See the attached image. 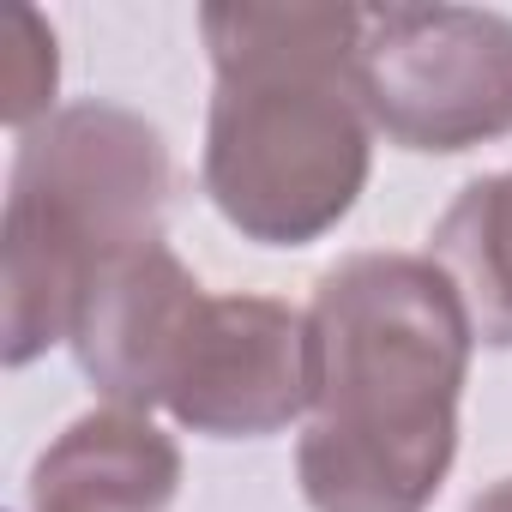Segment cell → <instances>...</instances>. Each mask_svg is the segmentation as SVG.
<instances>
[{"mask_svg": "<svg viewBox=\"0 0 512 512\" xmlns=\"http://www.w3.org/2000/svg\"><path fill=\"white\" fill-rule=\"evenodd\" d=\"M199 308H205V290L169 253V241H145L109 260L85 290V308L73 326L85 380L121 410L163 404Z\"/></svg>", "mask_w": 512, "mask_h": 512, "instance_id": "cell-6", "label": "cell"}, {"mask_svg": "<svg viewBox=\"0 0 512 512\" xmlns=\"http://www.w3.org/2000/svg\"><path fill=\"white\" fill-rule=\"evenodd\" d=\"M428 260L458 290L470 332L512 350V175H482L446 205Z\"/></svg>", "mask_w": 512, "mask_h": 512, "instance_id": "cell-8", "label": "cell"}, {"mask_svg": "<svg viewBox=\"0 0 512 512\" xmlns=\"http://www.w3.org/2000/svg\"><path fill=\"white\" fill-rule=\"evenodd\" d=\"M314 416L296 476L314 512H428L458 458L470 314L416 253H356L320 278Z\"/></svg>", "mask_w": 512, "mask_h": 512, "instance_id": "cell-1", "label": "cell"}, {"mask_svg": "<svg viewBox=\"0 0 512 512\" xmlns=\"http://www.w3.org/2000/svg\"><path fill=\"white\" fill-rule=\"evenodd\" d=\"M217 97L205 193L260 247H308L368 187V109L356 91L362 7H205Z\"/></svg>", "mask_w": 512, "mask_h": 512, "instance_id": "cell-2", "label": "cell"}, {"mask_svg": "<svg viewBox=\"0 0 512 512\" xmlns=\"http://www.w3.org/2000/svg\"><path fill=\"white\" fill-rule=\"evenodd\" d=\"M181 488V446L145 410L79 416L31 470V512H163Z\"/></svg>", "mask_w": 512, "mask_h": 512, "instance_id": "cell-7", "label": "cell"}, {"mask_svg": "<svg viewBox=\"0 0 512 512\" xmlns=\"http://www.w3.org/2000/svg\"><path fill=\"white\" fill-rule=\"evenodd\" d=\"M470 512H512V476L494 482V488H482V494L470 500Z\"/></svg>", "mask_w": 512, "mask_h": 512, "instance_id": "cell-10", "label": "cell"}, {"mask_svg": "<svg viewBox=\"0 0 512 512\" xmlns=\"http://www.w3.org/2000/svg\"><path fill=\"white\" fill-rule=\"evenodd\" d=\"M13 31H19V49H13V73H7V127L31 133V127L49 121L61 61H55V31L31 7L13 13Z\"/></svg>", "mask_w": 512, "mask_h": 512, "instance_id": "cell-9", "label": "cell"}, {"mask_svg": "<svg viewBox=\"0 0 512 512\" xmlns=\"http://www.w3.org/2000/svg\"><path fill=\"white\" fill-rule=\"evenodd\" d=\"M356 91L404 151H470L512 133V19L482 7H362Z\"/></svg>", "mask_w": 512, "mask_h": 512, "instance_id": "cell-4", "label": "cell"}, {"mask_svg": "<svg viewBox=\"0 0 512 512\" xmlns=\"http://www.w3.org/2000/svg\"><path fill=\"white\" fill-rule=\"evenodd\" d=\"M163 133L115 103H73L31 127L0 223V356L7 368L73 344L85 290L121 253L163 241Z\"/></svg>", "mask_w": 512, "mask_h": 512, "instance_id": "cell-3", "label": "cell"}, {"mask_svg": "<svg viewBox=\"0 0 512 512\" xmlns=\"http://www.w3.org/2000/svg\"><path fill=\"white\" fill-rule=\"evenodd\" d=\"M163 410L211 440H260L314 410V326L272 296H205Z\"/></svg>", "mask_w": 512, "mask_h": 512, "instance_id": "cell-5", "label": "cell"}]
</instances>
